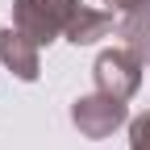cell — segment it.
Listing matches in <instances>:
<instances>
[{"label":"cell","instance_id":"cell-8","mask_svg":"<svg viewBox=\"0 0 150 150\" xmlns=\"http://www.w3.org/2000/svg\"><path fill=\"white\" fill-rule=\"evenodd\" d=\"M104 4H112V13H146L150 17V0H104Z\"/></svg>","mask_w":150,"mask_h":150},{"label":"cell","instance_id":"cell-1","mask_svg":"<svg viewBox=\"0 0 150 150\" xmlns=\"http://www.w3.org/2000/svg\"><path fill=\"white\" fill-rule=\"evenodd\" d=\"M83 8V0H13V25L29 33L38 46L63 38L71 17Z\"/></svg>","mask_w":150,"mask_h":150},{"label":"cell","instance_id":"cell-5","mask_svg":"<svg viewBox=\"0 0 150 150\" xmlns=\"http://www.w3.org/2000/svg\"><path fill=\"white\" fill-rule=\"evenodd\" d=\"M112 29H117V21H112V13H104V8H79L71 17V25H67V42L71 46H92V42H100V38H108Z\"/></svg>","mask_w":150,"mask_h":150},{"label":"cell","instance_id":"cell-6","mask_svg":"<svg viewBox=\"0 0 150 150\" xmlns=\"http://www.w3.org/2000/svg\"><path fill=\"white\" fill-rule=\"evenodd\" d=\"M117 33H121V46H129L142 63H150V17L146 13H125L117 21Z\"/></svg>","mask_w":150,"mask_h":150},{"label":"cell","instance_id":"cell-7","mask_svg":"<svg viewBox=\"0 0 150 150\" xmlns=\"http://www.w3.org/2000/svg\"><path fill=\"white\" fill-rule=\"evenodd\" d=\"M129 150H150V112L129 121Z\"/></svg>","mask_w":150,"mask_h":150},{"label":"cell","instance_id":"cell-3","mask_svg":"<svg viewBox=\"0 0 150 150\" xmlns=\"http://www.w3.org/2000/svg\"><path fill=\"white\" fill-rule=\"evenodd\" d=\"M142 67L146 63L129 46H112V50H100L92 75H96V88L100 92H108V96H117V100H129L142 88Z\"/></svg>","mask_w":150,"mask_h":150},{"label":"cell","instance_id":"cell-4","mask_svg":"<svg viewBox=\"0 0 150 150\" xmlns=\"http://www.w3.org/2000/svg\"><path fill=\"white\" fill-rule=\"evenodd\" d=\"M0 67H8L17 79L33 83L38 75H42V63H38V42L29 33H21L17 25L0 29Z\"/></svg>","mask_w":150,"mask_h":150},{"label":"cell","instance_id":"cell-2","mask_svg":"<svg viewBox=\"0 0 150 150\" xmlns=\"http://www.w3.org/2000/svg\"><path fill=\"white\" fill-rule=\"evenodd\" d=\"M71 121H75V129L83 138L100 142V138H108L112 129H121L129 121V108H125V100H117V96L96 88V92H88V96H79L71 104Z\"/></svg>","mask_w":150,"mask_h":150}]
</instances>
